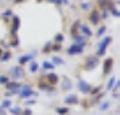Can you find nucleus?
<instances>
[{
	"mask_svg": "<svg viewBox=\"0 0 120 115\" xmlns=\"http://www.w3.org/2000/svg\"><path fill=\"white\" fill-rule=\"evenodd\" d=\"M111 41H112L111 37H105V38L100 42V45H98V50H97V56H103L104 53H105V49H107V46L111 44Z\"/></svg>",
	"mask_w": 120,
	"mask_h": 115,
	"instance_id": "1",
	"label": "nucleus"
},
{
	"mask_svg": "<svg viewBox=\"0 0 120 115\" xmlns=\"http://www.w3.org/2000/svg\"><path fill=\"white\" fill-rule=\"evenodd\" d=\"M11 75L14 79H22L24 76V71L20 66H12L11 68Z\"/></svg>",
	"mask_w": 120,
	"mask_h": 115,
	"instance_id": "2",
	"label": "nucleus"
},
{
	"mask_svg": "<svg viewBox=\"0 0 120 115\" xmlns=\"http://www.w3.org/2000/svg\"><path fill=\"white\" fill-rule=\"evenodd\" d=\"M98 64V60L96 58V57H89L86 60V65H85V68H86L88 71H90V69H93V68H96Z\"/></svg>",
	"mask_w": 120,
	"mask_h": 115,
	"instance_id": "3",
	"label": "nucleus"
},
{
	"mask_svg": "<svg viewBox=\"0 0 120 115\" xmlns=\"http://www.w3.org/2000/svg\"><path fill=\"white\" fill-rule=\"evenodd\" d=\"M77 87H78V89H80L81 92H84V93H88L89 91H90V85H89L86 81H84V80H80L78 84H77Z\"/></svg>",
	"mask_w": 120,
	"mask_h": 115,
	"instance_id": "4",
	"label": "nucleus"
},
{
	"mask_svg": "<svg viewBox=\"0 0 120 115\" xmlns=\"http://www.w3.org/2000/svg\"><path fill=\"white\" fill-rule=\"evenodd\" d=\"M82 48H84V45H73V46H70V48L68 49V53H69L70 56L77 54V53H81Z\"/></svg>",
	"mask_w": 120,
	"mask_h": 115,
	"instance_id": "5",
	"label": "nucleus"
},
{
	"mask_svg": "<svg viewBox=\"0 0 120 115\" xmlns=\"http://www.w3.org/2000/svg\"><path fill=\"white\" fill-rule=\"evenodd\" d=\"M112 64H113V60L112 58H107L105 62H104V75H108L111 68H112Z\"/></svg>",
	"mask_w": 120,
	"mask_h": 115,
	"instance_id": "6",
	"label": "nucleus"
},
{
	"mask_svg": "<svg viewBox=\"0 0 120 115\" xmlns=\"http://www.w3.org/2000/svg\"><path fill=\"white\" fill-rule=\"evenodd\" d=\"M35 96V95H38L37 92H33L31 89H24V91H20V98L22 99H26V98H30V96Z\"/></svg>",
	"mask_w": 120,
	"mask_h": 115,
	"instance_id": "7",
	"label": "nucleus"
},
{
	"mask_svg": "<svg viewBox=\"0 0 120 115\" xmlns=\"http://www.w3.org/2000/svg\"><path fill=\"white\" fill-rule=\"evenodd\" d=\"M77 102H78V99H77L76 95H69V96L65 98V103L66 104H76Z\"/></svg>",
	"mask_w": 120,
	"mask_h": 115,
	"instance_id": "8",
	"label": "nucleus"
},
{
	"mask_svg": "<svg viewBox=\"0 0 120 115\" xmlns=\"http://www.w3.org/2000/svg\"><path fill=\"white\" fill-rule=\"evenodd\" d=\"M14 24H12V27H11V33L12 34H15L18 31V27H19V18L18 16H14Z\"/></svg>",
	"mask_w": 120,
	"mask_h": 115,
	"instance_id": "9",
	"label": "nucleus"
},
{
	"mask_svg": "<svg viewBox=\"0 0 120 115\" xmlns=\"http://www.w3.org/2000/svg\"><path fill=\"white\" fill-rule=\"evenodd\" d=\"M90 22H92L93 24H97L98 23V12L97 11H93L92 14H90Z\"/></svg>",
	"mask_w": 120,
	"mask_h": 115,
	"instance_id": "10",
	"label": "nucleus"
},
{
	"mask_svg": "<svg viewBox=\"0 0 120 115\" xmlns=\"http://www.w3.org/2000/svg\"><path fill=\"white\" fill-rule=\"evenodd\" d=\"M47 79H49L50 84H57V81H58V77H57L55 73H50L49 76H47Z\"/></svg>",
	"mask_w": 120,
	"mask_h": 115,
	"instance_id": "11",
	"label": "nucleus"
},
{
	"mask_svg": "<svg viewBox=\"0 0 120 115\" xmlns=\"http://www.w3.org/2000/svg\"><path fill=\"white\" fill-rule=\"evenodd\" d=\"M62 88H64V89H70L71 88V83H70V80H69V79H64V84H62Z\"/></svg>",
	"mask_w": 120,
	"mask_h": 115,
	"instance_id": "12",
	"label": "nucleus"
},
{
	"mask_svg": "<svg viewBox=\"0 0 120 115\" xmlns=\"http://www.w3.org/2000/svg\"><path fill=\"white\" fill-rule=\"evenodd\" d=\"M31 58H33V54H28V56H22V57L19 58V62H20V64H24L26 61H30Z\"/></svg>",
	"mask_w": 120,
	"mask_h": 115,
	"instance_id": "13",
	"label": "nucleus"
},
{
	"mask_svg": "<svg viewBox=\"0 0 120 115\" xmlns=\"http://www.w3.org/2000/svg\"><path fill=\"white\" fill-rule=\"evenodd\" d=\"M81 30H82V33L85 34V35H88V37H89V35H92L90 28L88 27V26H85V24H82V26H81Z\"/></svg>",
	"mask_w": 120,
	"mask_h": 115,
	"instance_id": "14",
	"label": "nucleus"
},
{
	"mask_svg": "<svg viewBox=\"0 0 120 115\" xmlns=\"http://www.w3.org/2000/svg\"><path fill=\"white\" fill-rule=\"evenodd\" d=\"M42 66H43V69H53L54 68V64H51L49 61H45L43 64H42Z\"/></svg>",
	"mask_w": 120,
	"mask_h": 115,
	"instance_id": "15",
	"label": "nucleus"
},
{
	"mask_svg": "<svg viewBox=\"0 0 120 115\" xmlns=\"http://www.w3.org/2000/svg\"><path fill=\"white\" fill-rule=\"evenodd\" d=\"M115 83H116V79H115V77H111V79H109V81H108V85H107V88H108V89H112Z\"/></svg>",
	"mask_w": 120,
	"mask_h": 115,
	"instance_id": "16",
	"label": "nucleus"
},
{
	"mask_svg": "<svg viewBox=\"0 0 120 115\" xmlns=\"http://www.w3.org/2000/svg\"><path fill=\"white\" fill-rule=\"evenodd\" d=\"M74 45H84V38L82 37H74Z\"/></svg>",
	"mask_w": 120,
	"mask_h": 115,
	"instance_id": "17",
	"label": "nucleus"
},
{
	"mask_svg": "<svg viewBox=\"0 0 120 115\" xmlns=\"http://www.w3.org/2000/svg\"><path fill=\"white\" fill-rule=\"evenodd\" d=\"M108 3H109V0H98V4L103 7L104 10H107V6H108Z\"/></svg>",
	"mask_w": 120,
	"mask_h": 115,
	"instance_id": "18",
	"label": "nucleus"
},
{
	"mask_svg": "<svg viewBox=\"0 0 120 115\" xmlns=\"http://www.w3.org/2000/svg\"><path fill=\"white\" fill-rule=\"evenodd\" d=\"M30 71L31 72H37L38 71V64H37V62H31V65H30Z\"/></svg>",
	"mask_w": 120,
	"mask_h": 115,
	"instance_id": "19",
	"label": "nucleus"
},
{
	"mask_svg": "<svg viewBox=\"0 0 120 115\" xmlns=\"http://www.w3.org/2000/svg\"><path fill=\"white\" fill-rule=\"evenodd\" d=\"M53 62H54V64H64V60H62V58H60V57H53Z\"/></svg>",
	"mask_w": 120,
	"mask_h": 115,
	"instance_id": "20",
	"label": "nucleus"
},
{
	"mask_svg": "<svg viewBox=\"0 0 120 115\" xmlns=\"http://www.w3.org/2000/svg\"><path fill=\"white\" fill-rule=\"evenodd\" d=\"M55 41H57L58 44H61V42L64 41V35H62V34H57V35H55Z\"/></svg>",
	"mask_w": 120,
	"mask_h": 115,
	"instance_id": "21",
	"label": "nucleus"
},
{
	"mask_svg": "<svg viewBox=\"0 0 120 115\" xmlns=\"http://www.w3.org/2000/svg\"><path fill=\"white\" fill-rule=\"evenodd\" d=\"M10 112H11L12 115H16L20 112V108H18V107H15V108H10Z\"/></svg>",
	"mask_w": 120,
	"mask_h": 115,
	"instance_id": "22",
	"label": "nucleus"
},
{
	"mask_svg": "<svg viewBox=\"0 0 120 115\" xmlns=\"http://www.w3.org/2000/svg\"><path fill=\"white\" fill-rule=\"evenodd\" d=\"M68 111H69L68 108H57V112H58V114H61V115L68 114Z\"/></svg>",
	"mask_w": 120,
	"mask_h": 115,
	"instance_id": "23",
	"label": "nucleus"
},
{
	"mask_svg": "<svg viewBox=\"0 0 120 115\" xmlns=\"http://www.w3.org/2000/svg\"><path fill=\"white\" fill-rule=\"evenodd\" d=\"M10 53H8V52H6V53H4V54H3V57H1V61H7L8 60V58H10Z\"/></svg>",
	"mask_w": 120,
	"mask_h": 115,
	"instance_id": "24",
	"label": "nucleus"
},
{
	"mask_svg": "<svg viewBox=\"0 0 120 115\" xmlns=\"http://www.w3.org/2000/svg\"><path fill=\"white\" fill-rule=\"evenodd\" d=\"M105 30H107V28L104 27V26H103V27H100V30L97 31V37H100V35H103V34L105 33Z\"/></svg>",
	"mask_w": 120,
	"mask_h": 115,
	"instance_id": "25",
	"label": "nucleus"
},
{
	"mask_svg": "<svg viewBox=\"0 0 120 115\" xmlns=\"http://www.w3.org/2000/svg\"><path fill=\"white\" fill-rule=\"evenodd\" d=\"M0 83H1V84H7V83H8V79H7L6 76H0Z\"/></svg>",
	"mask_w": 120,
	"mask_h": 115,
	"instance_id": "26",
	"label": "nucleus"
},
{
	"mask_svg": "<svg viewBox=\"0 0 120 115\" xmlns=\"http://www.w3.org/2000/svg\"><path fill=\"white\" fill-rule=\"evenodd\" d=\"M10 106H11V102H10V100H6V102L3 103V106H1V107H4V108H8Z\"/></svg>",
	"mask_w": 120,
	"mask_h": 115,
	"instance_id": "27",
	"label": "nucleus"
},
{
	"mask_svg": "<svg viewBox=\"0 0 120 115\" xmlns=\"http://www.w3.org/2000/svg\"><path fill=\"white\" fill-rule=\"evenodd\" d=\"M108 106H109L108 103H103V104H101V107H100V110H103V111H104V110L108 108Z\"/></svg>",
	"mask_w": 120,
	"mask_h": 115,
	"instance_id": "28",
	"label": "nucleus"
},
{
	"mask_svg": "<svg viewBox=\"0 0 120 115\" xmlns=\"http://www.w3.org/2000/svg\"><path fill=\"white\" fill-rule=\"evenodd\" d=\"M23 115H33V112H31V110H24Z\"/></svg>",
	"mask_w": 120,
	"mask_h": 115,
	"instance_id": "29",
	"label": "nucleus"
},
{
	"mask_svg": "<svg viewBox=\"0 0 120 115\" xmlns=\"http://www.w3.org/2000/svg\"><path fill=\"white\" fill-rule=\"evenodd\" d=\"M112 14H113L115 16H119V12H117V10H116V8H113V10H112Z\"/></svg>",
	"mask_w": 120,
	"mask_h": 115,
	"instance_id": "30",
	"label": "nucleus"
},
{
	"mask_svg": "<svg viewBox=\"0 0 120 115\" xmlns=\"http://www.w3.org/2000/svg\"><path fill=\"white\" fill-rule=\"evenodd\" d=\"M88 8H89V4L84 3V4H82V10H88Z\"/></svg>",
	"mask_w": 120,
	"mask_h": 115,
	"instance_id": "31",
	"label": "nucleus"
},
{
	"mask_svg": "<svg viewBox=\"0 0 120 115\" xmlns=\"http://www.w3.org/2000/svg\"><path fill=\"white\" fill-rule=\"evenodd\" d=\"M11 14H12V11H11V10H8V11L4 12V16H7V15H11Z\"/></svg>",
	"mask_w": 120,
	"mask_h": 115,
	"instance_id": "32",
	"label": "nucleus"
},
{
	"mask_svg": "<svg viewBox=\"0 0 120 115\" xmlns=\"http://www.w3.org/2000/svg\"><path fill=\"white\" fill-rule=\"evenodd\" d=\"M103 18H104V19H107V18H108V12H107V11L103 14Z\"/></svg>",
	"mask_w": 120,
	"mask_h": 115,
	"instance_id": "33",
	"label": "nucleus"
},
{
	"mask_svg": "<svg viewBox=\"0 0 120 115\" xmlns=\"http://www.w3.org/2000/svg\"><path fill=\"white\" fill-rule=\"evenodd\" d=\"M97 91H100V87L94 88V89H93V91H92V93H96V92H97Z\"/></svg>",
	"mask_w": 120,
	"mask_h": 115,
	"instance_id": "34",
	"label": "nucleus"
},
{
	"mask_svg": "<svg viewBox=\"0 0 120 115\" xmlns=\"http://www.w3.org/2000/svg\"><path fill=\"white\" fill-rule=\"evenodd\" d=\"M61 49V46L60 45H57V46H54V50H60Z\"/></svg>",
	"mask_w": 120,
	"mask_h": 115,
	"instance_id": "35",
	"label": "nucleus"
},
{
	"mask_svg": "<svg viewBox=\"0 0 120 115\" xmlns=\"http://www.w3.org/2000/svg\"><path fill=\"white\" fill-rule=\"evenodd\" d=\"M0 114H1V115H3V111H1V108H0Z\"/></svg>",
	"mask_w": 120,
	"mask_h": 115,
	"instance_id": "36",
	"label": "nucleus"
},
{
	"mask_svg": "<svg viewBox=\"0 0 120 115\" xmlns=\"http://www.w3.org/2000/svg\"><path fill=\"white\" fill-rule=\"evenodd\" d=\"M15 1H16V3H19V1H22V0H15Z\"/></svg>",
	"mask_w": 120,
	"mask_h": 115,
	"instance_id": "37",
	"label": "nucleus"
},
{
	"mask_svg": "<svg viewBox=\"0 0 120 115\" xmlns=\"http://www.w3.org/2000/svg\"><path fill=\"white\" fill-rule=\"evenodd\" d=\"M61 1H65V3H68V0H61Z\"/></svg>",
	"mask_w": 120,
	"mask_h": 115,
	"instance_id": "38",
	"label": "nucleus"
},
{
	"mask_svg": "<svg viewBox=\"0 0 120 115\" xmlns=\"http://www.w3.org/2000/svg\"><path fill=\"white\" fill-rule=\"evenodd\" d=\"M1 53H3V52H1V49H0V56H1Z\"/></svg>",
	"mask_w": 120,
	"mask_h": 115,
	"instance_id": "39",
	"label": "nucleus"
}]
</instances>
